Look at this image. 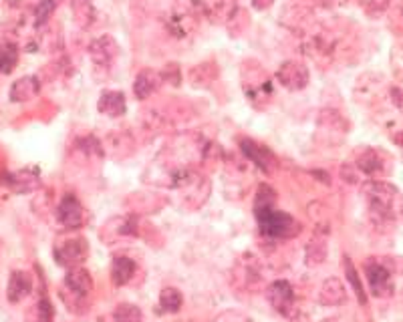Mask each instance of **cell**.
<instances>
[{
	"label": "cell",
	"instance_id": "1",
	"mask_svg": "<svg viewBox=\"0 0 403 322\" xmlns=\"http://www.w3.org/2000/svg\"><path fill=\"white\" fill-rule=\"evenodd\" d=\"M365 198L369 201V216L375 223H389L395 220V200L397 189L385 181H367L363 183Z\"/></svg>",
	"mask_w": 403,
	"mask_h": 322
},
{
	"label": "cell",
	"instance_id": "2",
	"mask_svg": "<svg viewBox=\"0 0 403 322\" xmlns=\"http://www.w3.org/2000/svg\"><path fill=\"white\" fill-rule=\"evenodd\" d=\"M258 223H261V230L264 236L268 238H282V240H288L293 236L299 234L301 226L297 223V220L286 214V212H268L266 216L258 218Z\"/></svg>",
	"mask_w": 403,
	"mask_h": 322
},
{
	"label": "cell",
	"instance_id": "3",
	"mask_svg": "<svg viewBox=\"0 0 403 322\" xmlns=\"http://www.w3.org/2000/svg\"><path fill=\"white\" fill-rule=\"evenodd\" d=\"M89 254L87 242L83 238H67V240L57 242L55 246V262L63 268H79Z\"/></svg>",
	"mask_w": 403,
	"mask_h": 322
},
{
	"label": "cell",
	"instance_id": "4",
	"mask_svg": "<svg viewBox=\"0 0 403 322\" xmlns=\"http://www.w3.org/2000/svg\"><path fill=\"white\" fill-rule=\"evenodd\" d=\"M367 272V280H369V288L371 294L377 298H387L393 294V282H391V270L379 260L367 262L365 266Z\"/></svg>",
	"mask_w": 403,
	"mask_h": 322
},
{
	"label": "cell",
	"instance_id": "5",
	"mask_svg": "<svg viewBox=\"0 0 403 322\" xmlns=\"http://www.w3.org/2000/svg\"><path fill=\"white\" fill-rule=\"evenodd\" d=\"M266 298L272 304L274 310H279L282 314H290L293 304H295V290L286 280H277L268 286Z\"/></svg>",
	"mask_w": 403,
	"mask_h": 322
},
{
	"label": "cell",
	"instance_id": "6",
	"mask_svg": "<svg viewBox=\"0 0 403 322\" xmlns=\"http://www.w3.org/2000/svg\"><path fill=\"white\" fill-rule=\"evenodd\" d=\"M57 221L60 226H65L67 230H73V228H79L83 223V207H81L79 200L75 196H65L59 201V207H57Z\"/></svg>",
	"mask_w": 403,
	"mask_h": 322
},
{
	"label": "cell",
	"instance_id": "7",
	"mask_svg": "<svg viewBox=\"0 0 403 322\" xmlns=\"http://www.w3.org/2000/svg\"><path fill=\"white\" fill-rule=\"evenodd\" d=\"M279 80L286 89L299 91L302 87H306V83H309V71L301 62L288 60V62H284L279 69Z\"/></svg>",
	"mask_w": 403,
	"mask_h": 322
},
{
	"label": "cell",
	"instance_id": "8",
	"mask_svg": "<svg viewBox=\"0 0 403 322\" xmlns=\"http://www.w3.org/2000/svg\"><path fill=\"white\" fill-rule=\"evenodd\" d=\"M240 147L242 151L246 153V158H250V161H254L262 171L270 173L274 169L277 160H274V155H272V151L268 147H264V145L252 139H240Z\"/></svg>",
	"mask_w": 403,
	"mask_h": 322
},
{
	"label": "cell",
	"instance_id": "9",
	"mask_svg": "<svg viewBox=\"0 0 403 322\" xmlns=\"http://www.w3.org/2000/svg\"><path fill=\"white\" fill-rule=\"evenodd\" d=\"M65 288L69 290V292H73L75 296H87L89 292H91V288H93V282H91V276H89V272L87 270H83V268H73V270H69V274H67V278H65Z\"/></svg>",
	"mask_w": 403,
	"mask_h": 322
},
{
	"label": "cell",
	"instance_id": "10",
	"mask_svg": "<svg viewBox=\"0 0 403 322\" xmlns=\"http://www.w3.org/2000/svg\"><path fill=\"white\" fill-rule=\"evenodd\" d=\"M31 292V276L26 272H13L10 274V280H8V288H6V298L8 302L17 304L20 302L24 296H28Z\"/></svg>",
	"mask_w": 403,
	"mask_h": 322
},
{
	"label": "cell",
	"instance_id": "11",
	"mask_svg": "<svg viewBox=\"0 0 403 322\" xmlns=\"http://www.w3.org/2000/svg\"><path fill=\"white\" fill-rule=\"evenodd\" d=\"M125 95L120 91H105L101 95L99 103H97V109H99L103 115H109V117H120L125 113Z\"/></svg>",
	"mask_w": 403,
	"mask_h": 322
},
{
	"label": "cell",
	"instance_id": "12",
	"mask_svg": "<svg viewBox=\"0 0 403 322\" xmlns=\"http://www.w3.org/2000/svg\"><path fill=\"white\" fill-rule=\"evenodd\" d=\"M40 91V83L37 77H22V79L15 80V85L10 87V99L17 101H28L37 97Z\"/></svg>",
	"mask_w": 403,
	"mask_h": 322
},
{
	"label": "cell",
	"instance_id": "13",
	"mask_svg": "<svg viewBox=\"0 0 403 322\" xmlns=\"http://www.w3.org/2000/svg\"><path fill=\"white\" fill-rule=\"evenodd\" d=\"M135 262L127 256H117L113 264H111V280L115 286H123L133 278L135 274Z\"/></svg>",
	"mask_w": 403,
	"mask_h": 322
},
{
	"label": "cell",
	"instance_id": "14",
	"mask_svg": "<svg viewBox=\"0 0 403 322\" xmlns=\"http://www.w3.org/2000/svg\"><path fill=\"white\" fill-rule=\"evenodd\" d=\"M160 80L161 79L158 73H154V71H149V69L141 71L140 75H138V79H135V85H133V91H135L138 99L149 97V95L160 87Z\"/></svg>",
	"mask_w": 403,
	"mask_h": 322
},
{
	"label": "cell",
	"instance_id": "15",
	"mask_svg": "<svg viewBox=\"0 0 403 322\" xmlns=\"http://www.w3.org/2000/svg\"><path fill=\"white\" fill-rule=\"evenodd\" d=\"M347 298V292H345V286L337 278H331L322 284L321 288V302L324 306H337L343 304Z\"/></svg>",
	"mask_w": 403,
	"mask_h": 322
},
{
	"label": "cell",
	"instance_id": "16",
	"mask_svg": "<svg viewBox=\"0 0 403 322\" xmlns=\"http://www.w3.org/2000/svg\"><path fill=\"white\" fill-rule=\"evenodd\" d=\"M0 181L17 194L31 192L39 185L37 178H28L26 173H0Z\"/></svg>",
	"mask_w": 403,
	"mask_h": 322
},
{
	"label": "cell",
	"instance_id": "17",
	"mask_svg": "<svg viewBox=\"0 0 403 322\" xmlns=\"http://www.w3.org/2000/svg\"><path fill=\"white\" fill-rule=\"evenodd\" d=\"M274 201H277L274 189L268 187V185H261L258 194H256V200H254V216H256V220L274 210Z\"/></svg>",
	"mask_w": 403,
	"mask_h": 322
},
{
	"label": "cell",
	"instance_id": "18",
	"mask_svg": "<svg viewBox=\"0 0 403 322\" xmlns=\"http://www.w3.org/2000/svg\"><path fill=\"white\" fill-rule=\"evenodd\" d=\"M17 62H19V49L13 42H0V75L13 73Z\"/></svg>",
	"mask_w": 403,
	"mask_h": 322
},
{
	"label": "cell",
	"instance_id": "19",
	"mask_svg": "<svg viewBox=\"0 0 403 322\" xmlns=\"http://www.w3.org/2000/svg\"><path fill=\"white\" fill-rule=\"evenodd\" d=\"M357 167L361 169L365 176H377L381 171V158L373 149H365L357 158Z\"/></svg>",
	"mask_w": 403,
	"mask_h": 322
},
{
	"label": "cell",
	"instance_id": "20",
	"mask_svg": "<svg viewBox=\"0 0 403 322\" xmlns=\"http://www.w3.org/2000/svg\"><path fill=\"white\" fill-rule=\"evenodd\" d=\"M345 272H347V280L351 284V288H353V292L357 294V300L361 306L367 304V294H365V290H363V284L359 280V274H357V270H355V266H353V262L349 256H345Z\"/></svg>",
	"mask_w": 403,
	"mask_h": 322
},
{
	"label": "cell",
	"instance_id": "21",
	"mask_svg": "<svg viewBox=\"0 0 403 322\" xmlns=\"http://www.w3.org/2000/svg\"><path fill=\"white\" fill-rule=\"evenodd\" d=\"M181 298L180 290H176V288H163L160 294V306H161V312H170V314H174V312H178L181 308Z\"/></svg>",
	"mask_w": 403,
	"mask_h": 322
},
{
	"label": "cell",
	"instance_id": "22",
	"mask_svg": "<svg viewBox=\"0 0 403 322\" xmlns=\"http://www.w3.org/2000/svg\"><path fill=\"white\" fill-rule=\"evenodd\" d=\"M28 322H53V306L47 298H40L28 312Z\"/></svg>",
	"mask_w": 403,
	"mask_h": 322
},
{
	"label": "cell",
	"instance_id": "23",
	"mask_svg": "<svg viewBox=\"0 0 403 322\" xmlns=\"http://www.w3.org/2000/svg\"><path fill=\"white\" fill-rule=\"evenodd\" d=\"M141 310L133 304H120L113 312L115 322H141Z\"/></svg>",
	"mask_w": 403,
	"mask_h": 322
},
{
	"label": "cell",
	"instance_id": "24",
	"mask_svg": "<svg viewBox=\"0 0 403 322\" xmlns=\"http://www.w3.org/2000/svg\"><path fill=\"white\" fill-rule=\"evenodd\" d=\"M57 6H59V0H40V4L37 6V12H35V24L37 26L44 24L49 17L55 12Z\"/></svg>",
	"mask_w": 403,
	"mask_h": 322
},
{
	"label": "cell",
	"instance_id": "25",
	"mask_svg": "<svg viewBox=\"0 0 403 322\" xmlns=\"http://www.w3.org/2000/svg\"><path fill=\"white\" fill-rule=\"evenodd\" d=\"M73 10L77 12V19H83V17H87V19H91L89 17V12H91V0H73Z\"/></svg>",
	"mask_w": 403,
	"mask_h": 322
},
{
	"label": "cell",
	"instance_id": "26",
	"mask_svg": "<svg viewBox=\"0 0 403 322\" xmlns=\"http://www.w3.org/2000/svg\"><path fill=\"white\" fill-rule=\"evenodd\" d=\"M393 103H397V107L403 111V93L400 91V89H395V91H393Z\"/></svg>",
	"mask_w": 403,
	"mask_h": 322
}]
</instances>
